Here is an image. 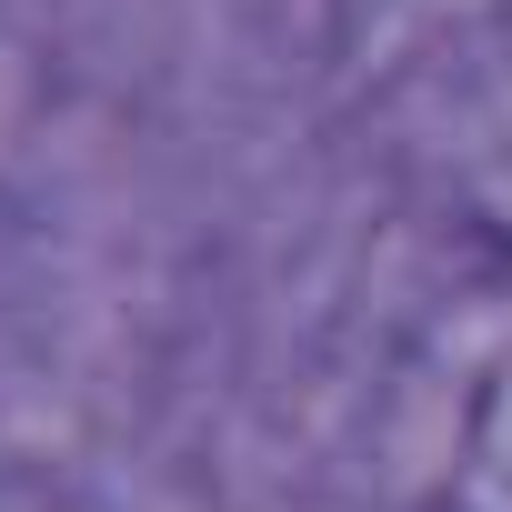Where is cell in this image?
Returning <instances> with one entry per match:
<instances>
[]
</instances>
